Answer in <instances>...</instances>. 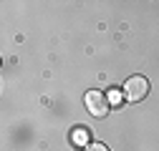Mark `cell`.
<instances>
[{"instance_id":"obj_3","label":"cell","mask_w":159,"mask_h":151,"mask_svg":"<svg viewBox=\"0 0 159 151\" xmlns=\"http://www.w3.org/2000/svg\"><path fill=\"white\" fill-rule=\"evenodd\" d=\"M71 141H73L76 146H89V131L78 126V128L73 131V134H71Z\"/></svg>"},{"instance_id":"obj_5","label":"cell","mask_w":159,"mask_h":151,"mask_svg":"<svg viewBox=\"0 0 159 151\" xmlns=\"http://www.w3.org/2000/svg\"><path fill=\"white\" fill-rule=\"evenodd\" d=\"M86 151H109V146H104V144H98V141H96V144H89Z\"/></svg>"},{"instance_id":"obj_1","label":"cell","mask_w":159,"mask_h":151,"mask_svg":"<svg viewBox=\"0 0 159 151\" xmlns=\"http://www.w3.org/2000/svg\"><path fill=\"white\" fill-rule=\"evenodd\" d=\"M84 103H86V108H89V113L91 116H96V119H104L106 113L111 111V103H109V98H106V93L104 91H89L86 96H84Z\"/></svg>"},{"instance_id":"obj_2","label":"cell","mask_w":159,"mask_h":151,"mask_svg":"<svg viewBox=\"0 0 159 151\" xmlns=\"http://www.w3.org/2000/svg\"><path fill=\"white\" fill-rule=\"evenodd\" d=\"M147 93H149V81L144 76H131L124 83V96L129 101H142V98H147Z\"/></svg>"},{"instance_id":"obj_4","label":"cell","mask_w":159,"mask_h":151,"mask_svg":"<svg viewBox=\"0 0 159 151\" xmlns=\"http://www.w3.org/2000/svg\"><path fill=\"white\" fill-rule=\"evenodd\" d=\"M106 98H109V103H111V106H119V103H121V93H119L116 88H111V91L106 93Z\"/></svg>"}]
</instances>
